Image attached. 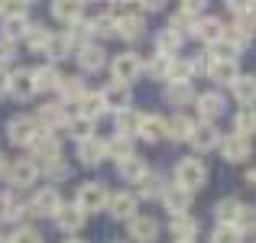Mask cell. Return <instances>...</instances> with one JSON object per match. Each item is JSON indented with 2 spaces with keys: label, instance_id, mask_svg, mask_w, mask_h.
Here are the masks:
<instances>
[{
  "label": "cell",
  "instance_id": "45",
  "mask_svg": "<svg viewBox=\"0 0 256 243\" xmlns=\"http://www.w3.org/2000/svg\"><path fill=\"white\" fill-rule=\"evenodd\" d=\"M49 36L52 32L46 30V26H39V23H30V30H26V42H30L32 52H42L46 42H49Z\"/></svg>",
  "mask_w": 256,
  "mask_h": 243
},
{
  "label": "cell",
  "instance_id": "5",
  "mask_svg": "<svg viewBox=\"0 0 256 243\" xmlns=\"http://www.w3.org/2000/svg\"><path fill=\"white\" fill-rule=\"evenodd\" d=\"M58 208H62V194H58L56 188H39V192L32 194V201L26 204V211L36 214V218H52Z\"/></svg>",
  "mask_w": 256,
  "mask_h": 243
},
{
  "label": "cell",
  "instance_id": "41",
  "mask_svg": "<svg viewBox=\"0 0 256 243\" xmlns=\"http://www.w3.org/2000/svg\"><path fill=\"white\" fill-rule=\"evenodd\" d=\"M224 39H227V42H234V46H237V49H240V52H244V49H246V46H250V42H253V32H250V30H246V26H240V23H234V26H224Z\"/></svg>",
  "mask_w": 256,
  "mask_h": 243
},
{
  "label": "cell",
  "instance_id": "12",
  "mask_svg": "<svg viewBox=\"0 0 256 243\" xmlns=\"http://www.w3.org/2000/svg\"><path fill=\"white\" fill-rule=\"evenodd\" d=\"M107 211L117 220H133L136 218V198H133L130 192H117V194L107 198Z\"/></svg>",
  "mask_w": 256,
  "mask_h": 243
},
{
  "label": "cell",
  "instance_id": "48",
  "mask_svg": "<svg viewBox=\"0 0 256 243\" xmlns=\"http://www.w3.org/2000/svg\"><path fill=\"white\" fill-rule=\"evenodd\" d=\"M211 243H244V234H240L237 227H224V224H218V230L211 234Z\"/></svg>",
  "mask_w": 256,
  "mask_h": 243
},
{
  "label": "cell",
  "instance_id": "52",
  "mask_svg": "<svg viewBox=\"0 0 256 243\" xmlns=\"http://www.w3.org/2000/svg\"><path fill=\"white\" fill-rule=\"evenodd\" d=\"M46 175H49V178H65V175H68V166H65L62 159H56V162L46 166Z\"/></svg>",
  "mask_w": 256,
  "mask_h": 243
},
{
  "label": "cell",
  "instance_id": "4",
  "mask_svg": "<svg viewBox=\"0 0 256 243\" xmlns=\"http://www.w3.org/2000/svg\"><path fill=\"white\" fill-rule=\"evenodd\" d=\"M110 72H114V81L130 84V81H136L140 72H143V58H140L136 52H120V56L110 62Z\"/></svg>",
  "mask_w": 256,
  "mask_h": 243
},
{
  "label": "cell",
  "instance_id": "26",
  "mask_svg": "<svg viewBox=\"0 0 256 243\" xmlns=\"http://www.w3.org/2000/svg\"><path fill=\"white\" fill-rule=\"evenodd\" d=\"M178 49H182V32H178V30L166 26V30L156 32V52H159V56L175 58V52H178Z\"/></svg>",
  "mask_w": 256,
  "mask_h": 243
},
{
  "label": "cell",
  "instance_id": "35",
  "mask_svg": "<svg viewBox=\"0 0 256 243\" xmlns=\"http://www.w3.org/2000/svg\"><path fill=\"white\" fill-rule=\"evenodd\" d=\"M172 234H175V240H194L198 220L192 214H178V218H172Z\"/></svg>",
  "mask_w": 256,
  "mask_h": 243
},
{
  "label": "cell",
  "instance_id": "43",
  "mask_svg": "<svg viewBox=\"0 0 256 243\" xmlns=\"http://www.w3.org/2000/svg\"><path fill=\"white\" fill-rule=\"evenodd\" d=\"M234 227H237L240 234H256V204H240Z\"/></svg>",
  "mask_w": 256,
  "mask_h": 243
},
{
  "label": "cell",
  "instance_id": "24",
  "mask_svg": "<svg viewBox=\"0 0 256 243\" xmlns=\"http://www.w3.org/2000/svg\"><path fill=\"white\" fill-rule=\"evenodd\" d=\"M143 16H133V13H126V16H117L114 20V36H124V39H140L143 36Z\"/></svg>",
  "mask_w": 256,
  "mask_h": 243
},
{
  "label": "cell",
  "instance_id": "33",
  "mask_svg": "<svg viewBox=\"0 0 256 243\" xmlns=\"http://www.w3.org/2000/svg\"><path fill=\"white\" fill-rule=\"evenodd\" d=\"M26 214V204L16 194H0V220H20Z\"/></svg>",
  "mask_w": 256,
  "mask_h": 243
},
{
  "label": "cell",
  "instance_id": "47",
  "mask_svg": "<svg viewBox=\"0 0 256 243\" xmlns=\"http://www.w3.org/2000/svg\"><path fill=\"white\" fill-rule=\"evenodd\" d=\"M65 130H68L72 136L78 140V143H82V140H88V136H94V133H91V120H84V117H68Z\"/></svg>",
  "mask_w": 256,
  "mask_h": 243
},
{
  "label": "cell",
  "instance_id": "9",
  "mask_svg": "<svg viewBox=\"0 0 256 243\" xmlns=\"http://www.w3.org/2000/svg\"><path fill=\"white\" fill-rule=\"evenodd\" d=\"M6 178H10L13 188H30L32 182L39 178V162L36 159H20V162H13Z\"/></svg>",
  "mask_w": 256,
  "mask_h": 243
},
{
  "label": "cell",
  "instance_id": "50",
  "mask_svg": "<svg viewBox=\"0 0 256 243\" xmlns=\"http://www.w3.org/2000/svg\"><path fill=\"white\" fill-rule=\"evenodd\" d=\"M0 16H4V20L26 16V4H23V0H10V4H0Z\"/></svg>",
  "mask_w": 256,
  "mask_h": 243
},
{
  "label": "cell",
  "instance_id": "51",
  "mask_svg": "<svg viewBox=\"0 0 256 243\" xmlns=\"http://www.w3.org/2000/svg\"><path fill=\"white\" fill-rule=\"evenodd\" d=\"M169 62H172L169 56H159V52H156V56H152V62H150V75H152V78H166Z\"/></svg>",
  "mask_w": 256,
  "mask_h": 243
},
{
  "label": "cell",
  "instance_id": "25",
  "mask_svg": "<svg viewBox=\"0 0 256 243\" xmlns=\"http://www.w3.org/2000/svg\"><path fill=\"white\" fill-rule=\"evenodd\" d=\"M52 16L72 26V23H78V20H84V6L78 4V0H56V4H52Z\"/></svg>",
  "mask_w": 256,
  "mask_h": 243
},
{
  "label": "cell",
  "instance_id": "6",
  "mask_svg": "<svg viewBox=\"0 0 256 243\" xmlns=\"http://www.w3.org/2000/svg\"><path fill=\"white\" fill-rule=\"evenodd\" d=\"M100 100H104L107 110H126L133 100V91L130 84H120V81H110V84H104V91H100Z\"/></svg>",
  "mask_w": 256,
  "mask_h": 243
},
{
  "label": "cell",
  "instance_id": "56",
  "mask_svg": "<svg viewBox=\"0 0 256 243\" xmlns=\"http://www.w3.org/2000/svg\"><path fill=\"white\" fill-rule=\"evenodd\" d=\"M65 243H84V240H78V237H68V240H65Z\"/></svg>",
  "mask_w": 256,
  "mask_h": 243
},
{
  "label": "cell",
  "instance_id": "18",
  "mask_svg": "<svg viewBox=\"0 0 256 243\" xmlns=\"http://www.w3.org/2000/svg\"><path fill=\"white\" fill-rule=\"evenodd\" d=\"M130 237L136 243H152L159 237V224L156 218H146V214H136V218L130 220Z\"/></svg>",
  "mask_w": 256,
  "mask_h": 243
},
{
  "label": "cell",
  "instance_id": "23",
  "mask_svg": "<svg viewBox=\"0 0 256 243\" xmlns=\"http://www.w3.org/2000/svg\"><path fill=\"white\" fill-rule=\"evenodd\" d=\"M107 107H104V100H100V91H84L82 98H78V117H84V120H91L94 124V117H100Z\"/></svg>",
  "mask_w": 256,
  "mask_h": 243
},
{
  "label": "cell",
  "instance_id": "15",
  "mask_svg": "<svg viewBox=\"0 0 256 243\" xmlns=\"http://www.w3.org/2000/svg\"><path fill=\"white\" fill-rule=\"evenodd\" d=\"M39 130L52 133V130H65V124H68V117H65L62 104H42L39 107V117H36Z\"/></svg>",
  "mask_w": 256,
  "mask_h": 243
},
{
  "label": "cell",
  "instance_id": "46",
  "mask_svg": "<svg viewBox=\"0 0 256 243\" xmlns=\"http://www.w3.org/2000/svg\"><path fill=\"white\" fill-rule=\"evenodd\" d=\"M211 52H214L211 62H237V58H240V49H237L234 42H227V39L214 42V46H211Z\"/></svg>",
  "mask_w": 256,
  "mask_h": 243
},
{
  "label": "cell",
  "instance_id": "40",
  "mask_svg": "<svg viewBox=\"0 0 256 243\" xmlns=\"http://www.w3.org/2000/svg\"><path fill=\"white\" fill-rule=\"evenodd\" d=\"M107 156H114L117 162H124L126 156H133V136H114V140H107Z\"/></svg>",
  "mask_w": 256,
  "mask_h": 243
},
{
  "label": "cell",
  "instance_id": "10",
  "mask_svg": "<svg viewBox=\"0 0 256 243\" xmlns=\"http://www.w3.org/2000/svg\"><path fill=\"white\" fill-rule=\"evenodd\" d=\"M78 159H82V166H100L107 159V140H100V136L82 140L78 143Z\"/></svg>",
  "mask_w": 256,
  "mask_h": 243
},
{
  "label": "cell",
  "instance_id": "22",
  "mask_svg": "<svg viewBox=\"0 0 256 243\" xmlns=\"http://www.w3.org/2000/svg\"><path fill=\"white\" fill-rule=\"evenodd\" d=\"M32 81H36V91H58L62 72L56 65H39V68H32Z\"/></svg>",
  "mask_w": 256,
  "mask_h": 243
},
{
  "label": "cell",
  "instance_id": "1",
  "mask_svg": "<svg viewBox=\"0 0 256 243\" xmlns=\"http://www.w3.org/2000/svg\"><path fill=\"white\" fill-rule=\"evenodd\" d=\"M208 182V168L201 159H182L175 166V185L185 188V192H198L201 185Z\"/></svg>",
  "mask_w": 256,
  "mask_h": 243
},
{
  "label": "cell",
  "instance_id": "59",
  "mask_svg": "<svg viewBox=\"0 0 256 243\" xmlns=\"http://www.w3.org/2000/svg\"><path fill=\"white\" fill-rule=\"evenodd\" d=\"M117 243H124V240H117Z\"/></svg>",
  "mask_w": 256,
  "mask_h": 243
},
{
  "label": "cell",
  "instance_id": "38",
  "mask_svg": "<svg viewBox=\"0 0 256 243\" xmlns=\"http://www.w3.org/2000/svg\"><path fill=\"white\" fill-rule=\"evenodd\" d=\"M58 94H62V104H78V98L84 94V81H82V78H65V75H62Z\"/></svg>",
  "mask_w": 256,
  "mask_h": 243
},
{
  "label": "cell",
  "instance_id": "20",
  "mask_svg": "<svg viewBox=\"0 0 256 243\" xmlns=\"http://www.w3.org/2000/svg\"><path fill=\"white\" fill-rule=\"evenodd\" d=\"M198 114L204 117V124H214V120L224 114V98H220L218 91H204V94H198Z\"/></svg>",
  "mask_w": 256,
  "mask_h": 243
},
{
  "label": "cell",
  "instance_id": "31",
  "mask_svg": "<svg viewBox=\"0 0 256 243\" xmlns=\"http://www.w3.org/2000/svg\"><path fill=\"white\" fill-rule=\"evenodd\" d=\"M208 75L218 84H234L240 78V68H237V62H208Z\"/></svg>",
  "mask_w": 256,
  "mask_h": 243
},
{
  "label": "cell",
  "instance_id": "16",
  "mask_svg": "<svg viewBox=\"0 0 256 243\" xmlns=\"http://www.w3.org/2000/svg\"><path fill=\"white\" fill-rule=\"evenodd\" d=\"M107 62V52L100 49L98 42H82L78 46V65H82L84 72H100Z\"/></svg>",
  "mask_w": 256,
  "mask_h": 243
},
{
  "label": "cell",
  "instance_id": "13",
  "mask_svg": "<svg viewBox=\"0 0 256 243\" xmlns=\"http://www.w3.org/2000/svg\"><path fill=\"white\" fill-rule=\"evenodd\" d=\"M6 91H10L13 98H20V100H30L32 94H36V81H32V72H30V68L13 72V75L6 78Z\"/></svg>",
  "mask_w": 256,
  "mask_h": 243
},
{
  "label": "cell",
  "instance_id": "37",
  "mask_svg": "<svg viewBox=\"0 0 256 243\" xmlns=\"http://www.w3.org/2000/svg\"><path fill=\"white\" fill-rule=\"evenodd\" d=\"M26 30H30L26 16L4 20V26H0V32H4V42H16V39H26Z\"/></svg>",
  "mask_w": 256,
  "mask_h": 243
},
{
  "label": "cell",
  "instance_id": "44",
  "mask_svg": "<svg viewBox=\"0 0 256 243\" xmlns=\"http://www.w3.org/2000/svg\"><path fill=\"white\" fill-rule=\"evenodd\" d=\"M166 100H169V104H188V100H194L192 81H185V84H169L166 88Z\"/></svg>",
  "mask_w": 256,
  "mask_h": 243
},
{
  "label": "cell",
  "instance_id": "21",
  "mask_svg": "<svg viewBox=\"0 0 256 243\" xmlns=\"http://www.w3.org/2000/svg\"><path fill=\"white\" fill-rule=\"evenodd\" d=\"M136 133L146 140V143H156V140H162V136H166V117H159V114H143Z\"/></svg>",
  "mask_w": 256,
  "mask_h": 243
},
{
  "label": "cell",
  "instance_id": "28",
  "mask_svg": "<svg viewBox=\"0 0 256 243\" xmlns=\"http://www.w3.org/2000/svg\"><path fill=\"white\" fill-rule=\"evenodd\" d=\"M72 49H75V42L68 39V32H58V36H49V42H46V56L56 58V62H62V58L72 56Z\"/></svg>",
  "mask_w": 256,
  "mask_h": 243
},
{
  "label": "cell",
  "instance_id": "8",
  "mask_svg": "<svg viewBox=\"0 0 256 243\" xmlns=\"http://www.w3.org/2000/svg\"><path fill=\"white\" fill-rule=\"evenodd\" d=\"M52 218H56L58 230H65V234H78V230L84 227V218H88V214H84L78 204H65V201H62V208H58Z\"/></svg>",
  "mask_w": 256,
  "mask_h": 243
},
{
  "label": "cell",
  "instance_id": "42",
  "mask_svg": "<svg viewBox=\"0 0 256 243\" xmlns=\"http://www.w3.org/2000/svg\"><path fill=\"white\" fill-rule=\"evenodd\" d=\"M237 211H240V201H237V198H224L218 208H214V214H218V224L234 227V220H237Z\"/></svg>",
  "mask_w": 256,
  "mask_h": 243
},
{
  "label": "cell",
  "instance_id": "19",
  "mask_svg": "<svg viewBox=\"0 0 256 243\" xmlns=\"http://www.w3.org/2000/svg\"><path fill=\"white\" fill-rule=\"evenodd\" d=\"M192 32L198 39H204L208 46H214V42H220V39H224V23H220L218 16H201L198 23L192 26Z\"/></svg>",
  "mask_w": 256,
  "mask_h": 243
},
{
  "label": "cell",
  "instance_id": "58",
  "mask_svg": "<svg viewBox=\"0 0 256 243\" xmlns=\"http://www.w3.org/2000/svg\"><path fill=\"white\" fill-rule=\"evenodd\" d=\"M175 243H194V240H175Z\"/></svg>",
  "mask_w": 256,
  "mask_h": 243
},
{
  "label": "cell",
  "instance_id": "14",
  "mask_svg": "<svg viewBox=\"0 0 256 243\" xmlns=\"http://www.w3.org/2000/svg\"><path fill=\"white\" fill-rule=\"evenodd\" d=\"M162 204L169 208L172 218H178V214H188V208H192V192H185V188H178V185H166Z\"/></svg>",
  "mask_w": 256,
  "mask_h": 243
},
{
  "label": "cell",
  "instance_id": "39",
  "mask_svg": "<svg viewBox=\"0 0 256 243\" xmlns=\"http://www.w3.org/2000/svg\"><path fill=\"white\" fill-rule=\"evenodd\" d=\"M192 62H182V58H172L169 62V72H166V81L169 84H185V81H192Z\"/></svg>",
  "mask_w": 256,
  "mask_h": 243
},
{
  "label": "cell",
  "instance_id": "29",
  "mask_svg": "<svg viewBox=\"0 0 256 243\" xmlns=\"http://www.w3.org/2000/svg\"><path fill=\"white\" fill-rule=\"evenodd\" d=\"M234 133L237 136H246L250 140L256 133V107H240L237 114H234Z\"/></svg>",
  "mask_w": 256,
  "mask_h": 243
},
{
  "label": "cell",
  "instance_id": "36",
  "mask_svg": "<svg viewBox=\"0 0 256 243\" xmlns=\"http://www.w3.org/2000/svg\"><path fill=\"white\" fill-rule=\"evenodd\" d=\"M117 168H120V175H124L126 182H140L146 175V162L133 152V156H126L124 162H117Z\"/></svg>",
  "mask_w": 256,
  "mask_h": 243
},
{
  "label": "cell",
  "instance_id": "30",
  "mask_svg": "<svg viewBox=\"0 0 256 243\" xmlns=\"http://www.w3.org/2000/svg\"><path fill=\"white\" fill-rule=\"evenodd\" d=\"M230 88H234V98H237L240 104L253 107V100H256V75H240Z\"/></svg>",
  "mask_w": 256,
  "mask_h": 243
},
{
  "label": "cell",
  "instance_id": "54",
  "mask_svg": "<svg viewBox=\"0 0 256 243\" xmlns=\"http://www.w3.org/2000/svg\"><path fill=\"white\" fill-rule=\"evenodd\" d=\"M6 175H10V162H6V156L0 152V178H6Z\"/></svg>",
  "mask_w": 256,
  "mask_h": 243
},
{
  "label": "cell",
  "instance_id": "7",
  "mask_svg": "<svg viewBox=\"0 0 256 243\" xmlns=\"http://www.w3.org/2000/svg\"><path fill=\"white\" fill-rule=\"evenodd\" d=\"M30 150H32V156H36L39 162H46V166H49V162H56V159H62V156H58V152H62L58 136H56V133H46V130L39 133L36 140H32Z\"/></svg>",
  "mask_w": 256,
  "mask_h": 243
},
{
  "label": "cell",
  "instance_id": "32",
  "mask_svg": "<svg viewBox=\"0 0 256 243\" xmlns=\"http://www.w3.org/2000/svg\"><path fill=\"white\" fill-rule=\"evenodd\" d=\"M194 130V120L185 117V114H175L172 120H166V136L169 140H188Z\"/></svg>",
  "mask_w": 256,
  "mask_h": 243
},
{
  "label": "cell",
  "instance_id": "11",
  "mask_svg": "<svg viewBox=\"0 0 256 243\" xmlns=\"http://www.w3.org/2000/svg\"><path fill=\"white\" fill-rule=\"evenodd\" d=\"M188 143H192L198 152H208V150H214V146H220V133H218L214 124H204V120H201V124H194Z\"/></svg>",
  "mask_w": 256,
  "mask_h": 243
},
{
  "label": "cell",
  "instance_id": "17",
  "mask_svg": "<svg viewBox=\"0 0 256 243\" xmlns=\"http://www.w3.org/2000/svg\"><path fill=\"white\" fill-rule=\"evenodd\" d=\"M220 152H224L227 162H244V159H250V140L230 133V136L220 140Z\"/></svg>",
  "mask_w": 256,
  "mask_h": 243
},
{
  "label": "cell",
  "instance_id": "49",
  "mask_svg": "<svg viewBox=\"0 0 256 243\" xmlns=\"http://www.w3.org/2000/svg\"><path fill=\"white\" fill-rule=\"evenodd\" d=\"M10 243H42V234L36 227H20L16 234H10Z\"/></svg>",
  "mask_w": 256,
  "mask_h": 243
},
{
  "label": "cell",
  "instance_id": "53",
  "mask_svg": "<svg viewBox=\"0 0 256 243\" xmlns=\"http://www.w3.org/2000/svg\"><path fill=\"white\" fill-rule=\"evenodd\" d=\"M13 56H16V52H13V42H4V39H0V68L13 62Z\"/></svg>",
  "mask_w": 256,
  "mask_h": 243
},
{
  "label": "cell",
  "instance_id": "2",
  "mask_svg": "<svg viewBox=\"0 0 256 243\" xmlns=\"http://www.w3.org/2000/svg\"><path fill=\"white\" fill-rule=\"evenodd\" d=\"M39 124L36 117H26V114H20V117H10V124H6V140H10L13 146H32V140L39 136Z\"/></svg>",
  "mask_w": 256,
  "mask_h": 243
},
{
  "label": "cell",
  "instance_id": "34",
  "mask_svg": "<svg viewBox=\"0 0 256 243\" xmlns=\"http://www.w3.org/2000/svg\"><path fill=\"white\" fill-rule=\"evenodd\" d=\"M140 120H143V114L133 110V107L120 110L117 114V133H120V136H133V133L140 130Z\"/></svg>",
  "mask_w": 256,
  "mask_h": 243
},
{
  "label": "cell",
  "instance_id": "27",
  "mask_svg": "<svg viewBox=\"0 0 256 243\" xmlns=\"http://www.w3.org/2000/svg\"><path fill=\"white\" fill-rule=\"evenodd\" d=\"M136 192H140V198H159V194L166 192L162 175H159V172H152V168H146V175L136 182Z\"/></svg>",
  "mask_w": 256,
  "mask_h": 243
},
{
  "label": "cell",
  "instance_id": "55",
  "mask_svg": "<svg viewBox=\"0 0 256 243\" xmlns=\"http://www.w3.org/2000/svg\"><path fill=\"white\" fill-rule=\"evenodd\" d=\"M246 182H250V185H256V168H250V172H246Z\"/></svg>",
  "mask_w": 256,
  "mask_h": 243
},
{
  "label": "cell",
  "instance_id": "3",
  "mask_svg": "<svg viewBox=\"0 0 256 243\" xmlns=\"http://www.w3.org/2000/svg\"><path fill=\"white\" fill-rule=\"evenodd\" d=\"M107 188L100 185V182H84L82 188H78V198H75V204L82 208L84 214H94V211H107Z\"/></svg>",
  "mask_w": 256,
  "mask_h": 243
},
{
  "label": "cell",
  "instance_id": "57",
  "mask_svg": "<svg viewBox=\"0 0 256 243\" xmlns=\"http://www.w3.org/2000/svg\"><path fill=\"white\" fill-rule=\"evenodd\" d=\"M0 243H10V237H0Z\"/></svg>",
  "mask_w": 256,
  "mask_h": 243
}]
</instances>
